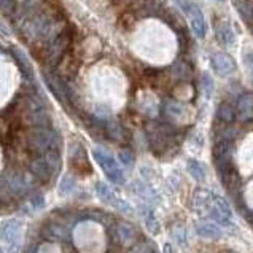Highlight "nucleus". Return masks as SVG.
I'll return each mask as SVG.
<instances>
[{"label": "nucleus", "instance_id": "nucleus-18", "mask_svg": "<svg viewBox=\"0 0 253 253\" xmlns=\"http://www.w3.org/2000/svg\"><path fill=\"white\" fill-rule=\"evenodd\" d=\"M164 113L172 120H178L185 113V107L178 102H173V100H168L164 104Z\"/></svg>", "mask_w": 253, "mask_h": 253}, {"label": "nucleus", "instance_id": "nucleus-1", "mask_svg": "<svg viewBox=\"0 0 253 253\" xmlns=\"http://www.w3.org/2000/svg\"><path fill=\"white\" fill-rule=\"evenodd\" d=\"M61 168V156L56 150L46 151L31 164V172L40 180H49Z\"/></svg>", "mask_w": 253, "mask_h": 253}, {"label": "nucleus", "instance_id": "nucleus-3", "mask_svg": "<svg viewBox=\"0 0 253 253\" xmlns=\"http://www.w3.org/2000/svg\"><path fill=\"white\" fill-rule=\"evenodd\" d=\"M77 236H83L86 237V244H82L80 249L82 253H100V250H102V231H100V228L97 225H94V223L88 221V223H82V225H78L75 233Z\"/></svg>", "mask_w": 253, "mask_h": 253}, {"label": "nucleus", "instance_id": "nucleus-26", "mask_svg": "<svg viewBox=\"0 0 253 253\" xmlns=\"http://www.w3.org/2000/svg\"><path fill=\"white\" fill-rule=\"evenodd\" d=\"M37 253H59L56 250V247L53 244H45V245H42V247L39 249Z\"/></svg>", "mask_w": 253, "mask_h": 253}, {"label": "nucleus", "instance_id": "nucleus-28", "mask_svg": "<svg viewBox=\"0 0 253 253\" xmlns=\"http://www.w3.org/2000/svg\"><path fill=\"white\" fill-rule=\"evenodd\" d=\"M0 253H3V252H2V250H0Z\"/></svg>", "mask_w": 253, "mask_h": 253}, {"label": "nucleus", "instance_id": "nucleus-22", "mask_svg": "<svg viewBox=\"0 0 253 253\" xmlns=\"http://www.w3.org/2000/svg\"><path fill=\"white\" fill-rule=\"evenodd\" d=\"M108 134H110V137L115 140H121L123 139V129L120 127V125H117V123L108 125Z\"/></svg>", "mask_w": 253, "mask_h": 253}, {"label": "nucleus", "instance_id": "nucleus-27", "mask_svg": "<svg viewBox=\"0 0 253 253\" xmlns=\"http://www.w3.org/2000/svg\"><path fill=\"white\" fill-rule=\"evenodd\" d=\"M218 2H225V0H218Z\"/></svg>", "mask_w": 253, "mask_h": 253}, {"label": "nucleus", "instance_id": "nucleus-13", "mask_svg": "<svg viewBox=\"0 0 253 253\" xmlns=\"http://www.w3.org/2000/svg\"><path fill=\"white\" fill-rule=\"evenodd\" d=\"M216 37H218V40L226 46H231L236 43V32L229 23H223L216 27Z\"/></svg>", "mask_w": 253, "mask_h": 253}, {"label": "nucleus", "instance_id": "nucleus-6", "mask_svg": "<svg viewBox=\"0 0 253 253\" xmlns=\"http://www.w3.org/2000/svg\"><path fill=\"white\" fill-rule=\"evenodd\" d=\"M94 160L97 161V164L102 168V170L105 172V175L112 180L113 183H123L125 182V173H123L121 168L118 166V163L113 160L110 155H107L104 150H94L92 151Z\"/></svg>", "mask_w": 253, "mask_h": 253}, {"label": "nucleus", "instance_id": "nucleus-4", "mask_svg": "<svg viewBox=\"0 0 253 253\" xmlns=\"http://www.w3.org/2000/svg\"><path fill=\"white\" fill-rule=\"evenodd\" d=\"M29 188L27 180L21 173H6L0 178V198L11 199L24 194Z\"/></svg>", "mask_w": 253, "mask_h": 253}, {"label": "nucleus", "instance_id": "nucleus-21", "mask_svg": "<svg viewBox=\"0 0 253 253\" xmlns=\"http://www.w3.org/2000/svg\"><path fill=\"white\" fill-rule=\"evenodd\" d=\"M202 88H204V92H206L207 97L212 96V92H213V80H212V77L209 75V74L202 75Z\"/></svg>", "mask_w": 253, "mask_h": 253}, {"label": "nucleus", "instance_id": "nucleus-25", "mask_svg": "<svg viewBox=\"0 0 253 253\" xmlns=\"http://www.w3.org/2000/svg\"><path fill=\"white\" fill-rule=\"evenodd\" d=\"M129 253H150V245L148 244H139L129 252Z\"/></svg>", "mask_w": 253, "mask_h": 253}, {"label": "nucleus", "instance_id": "nucleus-14", "mask_svg": "<svg viewBox=\"0 0 253 253\" xmlns=\"http://www.w3.org/2000/svg\"><path fill=\"white\" fill-rule=\"evenodd\" d=\"M196 231H198V234L201 237H206V239H216V237H220L223 234V231L220 229V226L216 225V223H212V221L199 223Z\"/></svg>", "mask_w": 253, "mask_h": 253}, {"label": "nucleus", "instance_id": "nucleus-7", "mask_svg": "<svg viewBox=\"0 0 253 253\" xmlns=\"http://www.w3.org/2000/svg\"><path fill=\"white\" fill-rule=\"evenodd\" d=\"M212 69L216 72V75L221 78L229 77L236 70V62L234 59L226 53H215L211 57Z\"/></svg>", "mask_w": 253, "mask_h": 253}, {"label": "nucleus", "instance_id": "nucleus-9", "mask_svg": "<svg viewBox=\"0 0 253 253\" xmlns=\"http://www.w3.org/2000/svg\"><path fill=\"white\" fill-rule=\"evenodd\" d=\"M43 233L48 237V239H53V241H67L70 237V231L66 225H62L59 221H51L48 223L43 229Z\"/></svg>", "mask_w": 253, "mask_h": 253}, {"label": "nucleus", "instance_id": "nucleus-10", "mask_svg": "<svg viewBox=\"0 0 253 253\" xmlns=\"http://www.w3.org/2000/svg\"><path fill=\"white\" fill-rule=\"evenodd\" d=\"M237 115L241 121H249L253 118V94H244L237 100Z\"/></svg>", "mask_w": 253, "mask_h": 253}, {"label": "nucleus", "instance_id": "nucleus-20", "mask_svg": "<svg viewBox=\"0 0 253 253\" xmlns=\"http://www.w3.org/2000/svg\"><path fill=\"white\" fill-rule=\"evenodd\" d=\"M45 206V198L42 196V194H34L32 199L29 201V207H31V211H40Z\"/></svg>", "mask_w": 253, "mask_h": 253}, {"label": "nucleus", "instance_id": "nucleus-11", "mask_svg": "<svg viewBox=\"0 0 253 253\" xmlns=\"http://www.w3.org/2000/svg\"><path fill=\"white\" fill-rule=\"evenodd\" d=\"M2 239L8 244H16L21 237V225L18 221H8L6 225L0 229Z\"/></svg>", "mask_w": 253, "mask_h": 253}, {"label": "nucleus", "instance_id": "nucleus-8", "mask_svg": "<svg viewBox=\"0 0 253 253\" xmlns=\"http://www.w3.org/2000/svg\"><path fill=\"white\" fill-rule=\"evenodd\" d=\"M231 216H233V212H231V207L228 202L223 198H213L212 202V218L216 221V225H229Z\"/></svg>", "mask_w": 253, "mask_h": 253}, {"label": "nucleus", "instance_id": "nucleus-24", "mask_svg": "<svg viewBox=\"0 0 253 253\" xmlns=\"http://www.w3.org/2000/svg\"><path fill=\"white\" fill-rule=\"evenodd\" d=\"M244 66H245V69H247L250 74L253 75V53H245L244 54Z\"/></svg>", "mask_w": 253, "mask_h": 253}, {"label": "nucleus", "instance_id": "nucleus-5", "mask_svg": "<svg viewBox=\"0 0 253 253\" xmlns=\"http://www.w3.org/2000/svg\"><path fill=\"white\" fill-rule=\"evenodd\" d=\"M177 3L180 8H182V11L190 18L194 35H196L198 39H204L207 35V24H206L204 14H202L199 6L196 3L190 2V0H177Z\"/></svg>", "mask_w": 253, "mask_h": 253}, {"label": "nucleus", "instance_id": "nucleus-2", "mask_svg": "<svg viewBox=\"0 0 253 253\" xmlns=\"http://www.w3.org/2000/svg\"><path fill=\"white\" fill-rule=\"evenodd\" d=\"M61 143L59 135H57L51 129H46V126L35 129V131L29 135V147H31L35 153H46V151L56 150Z\"/></svg>", "mask_w": 253, "mask_h": 253}, {"label": "nucleus", "instance_id": "nucleus-17", "mask_svg": "<svg viewBox=\"0 0 253 253\" xmlns=\"http://www.w3.org/2000/svg\"><path fill=\"white\" fill-rule=\"evenodd\" d=\"M186 169H188V172H190V175L194 180H198V182H204V180H206V169L199 161L190 160L186 164Z\"/></svg>", "mask_w": 253, "mask_h": 253}, {"label": "nucleus", "instance_id": "nucleus-23", "mask_svg": "<svg viewBox=\"0 0 253 253\" xmlns=\"http://www.w3.org/2000/svg\"><path fill=\"white\" fill-rule=\"evenodd\" d=\"M120 160L123 163V166H127V168H131V166L134 164V156L131 151H121L120 153Z\"/></svg>", "mask_w": 253, "mask_h": 253}, {"label": "nucleus", "instance_id": "nucleus-12", "mask_svg": "<svg viewBox=\"0 0 253 253\" xmlns=\"http://www.w3.org/2000/svg\"><path fill=\"white\" fill-rule=\"evenodd\" d=\"M117 236L123 245H131L137 239V231L127 223H120L117 226Z\"/></svg>", "mask_w": 253, "mask_h": 253}, {"label": "nucleus", "instance_id": "nucleus-19", "mask_svg": "<svg viewBox=\"0 0 253 253\" xmlns=\"http://www.w3.org/2000/svg\"><path fill=\"white\" fill-rule=\"evenodd\" d=\"M75 186H77V183H75V180L72 178L70 175H66L62 180H61V185H59V190H61V193L62 194H67V193H72L75 190Z\"/></svg>", "mask_w": 253, "mask_h": 253}, {"label": "nucleus", "instance_id": "nucleus-15", "mask_svg": "<svg viewBox=\"0 0 253 253\" xmlns=\"http://www.w3.org/2000/svg\"><path fill=\"white\" fill-rule=\"evenodd\" d=\"M216 118L220 121L226 123V125H231L236 120V110L233 108V105L228 102H221L216 108Z\"/></svg>", "mask_w": 253, "mask_h": 253}, {"label": "nucleus", "instance_id": "nucleus-16", "mask_svg": "<svg viewBox=\"0 0 253 253\" xmlns=\"http://www.w3.org/2000/svg\"><path fill=\"white\" fill-rule=\"evenodd\" d=\"M96 193H97V196L100 199H102L104 202H107V204H110L112 207L115 206V202L118 201L117 194H115L112 188L108 185H105V183H97L96 185Z\"/></svg>", "mask_w": 253, "mask_h": 253}]
</instances>
